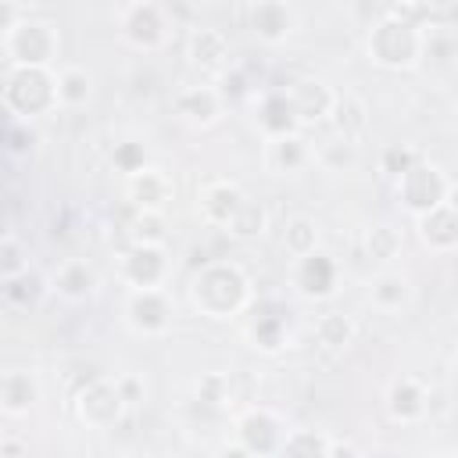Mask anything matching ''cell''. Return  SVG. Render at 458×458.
<instances>
[{
	"label": "cell",
	"mask_w": 458,
	"mask_h": 458,
	"mask_svg": "<svg viewBox=\"0 0 458 458\" xmlns=\"http://www.w3.org/2000/svg\"><path fill=\"white\" fill-rule=\"evenodd\" d=\"M36 147V132L29 129V122H7V154L21 157Z\"/></svg>",
	"instance_id": "60d3db41"
},
{
	"label": "cell",
	"mask_w": 458,
	"mask_h": 458,
	"mask_svg": "<svg viewBox=\"0 0 458 458\" xmlns=\"http://www.w3.org/2000/svg\"><path fill=\"white\" fill-rule=\"evenodd\" d=\"M0 458H29L25 440H21V437H14V433H7V437L0 440Z\"/></svg>",
	"instance_id": "ee69618b"
},
{
	"label": "cell",
	"mask_w": 458,
	"mask_h": 458,
	"mask_svg": "<svg viewBox=\"0 0 458 458\" xmlns=\"http://www.w3.org/2000/svg\"><path fill=\"white\" fill-rule=\"evenodd\" d=\"M433 29H458V4L454 0H433Z\"/></svg>",
	"instance_id": "7bdbcfd3"
},
{
	"label": "cell",
	"mask_w": 458,
	"mask_h": 458,
	"mask_svg": "<svg viewBox=\"0 0 458 458\" xmlns=\"http://www.w3.org/2000/svg\"><path fill=\"white\" fill-rule=\"evenodd\" d=\"M43 397V386L36 379V372L29 369H7L0 376V411L7 419H21L29 415Z\"/></svg>",
	"instance_id": "44dd1931"
},
{
	"label": "cell",
	"mask_w": 458,
	"mask_h": 458,
	"mask_svg": "<svg viewBox=\"0 0 458 458\" xmlns=\"http://www.w3.org/2000/svg\"><path fill=\"white\" fill-rule=\"evenodd\" d=\"M186 297L197 315L225 322V318H240L243 311L254 308V283L243 265H236L229 258H215V261H204L190 276Z\"/></svg>",
	"instance_id": "6da1fadb"
},
{
	"label": "cell",
	"mask_w": 458,
	"mask_h": 458,
	"mask_svg": "<svg viewBox=\"0 0 458 458\" xmlns=\"http://www.w3.org/2000/svg\"><path fill=\"white\" fill-rule=\"evenodd\" d=\"M383 11L415 25V29H422V32L433 29V0H397V4H386Z\"/></svg>",
	"instance_id": "f35d334b"
},
{
	"label": "cell",
	"mask_w": 458,
	"mask_h": 458,
	"mask_svg": "<svg viewBox=\"0 0 458 458\" xmlns=\"http://www.w3.org/2000/svg\"><path fill=\"white\" fill-rule=\"evenodd\" d=\"M369 100L354 89H336V104H333V114H329V132L351 140V143H361L365 132H369Z\"/></svg>",
	"instance_id": "cb8c5ba5"
},
{
	"label": "cell",
	"mask_w": 458,
	"mask_h": 458,
	"mask_svg": "<svg viewBox=\"0 0 458 458\" xmlns=\"http://www.w3.org/2000/svg\"><path fill=\"white\" fill-rule=\"evenodd\" d=\"M451 182L454 179H447V172L440 165L419 157L401 179H394V197H397V204L411 218H422V215H429V211H437V208L447 204Z\"/></svg>",
	"instance_id": "5b68a950"
},
{
	"label": "cell",
	"mask_w": 458,
	"mask_h": 458,
	"mask_svg": "<svg viewBox=\"0 0 458 458\" xmlns=\"http://www.w3.org/2000/svg\"><path fill=\"white\" fill-rule=\"evenodd\" d=\"M419 157H422V154L411 150L408 143H390V147H383V154H379V172H386L390 179H401Z\"/></svg>",
	"instance_id": "ab89813d"
},
{
	"label": "cell",
	"mask_w": 458,
	"mask_h": 458,
	"mask_svg": "<svg viewBox=\"0 0 458 458\" xmlns=\"http://www.w3.org/2000/svg\"><path fill=\"white\" fill-rule=\"evenodd\" d=\"M93 97V75L82 64H61L57 68V100L61 107H82Z\"/></svg>",
	"instance_id": "4dcf8cb0"
},
{
	"label": "cell",
	"mask_w": 458,
	"mask_h": 458,
	"mask_svg": "<svg viewBox=\"0 0 458 458\" xmlns=\"http://www.w3.org/2000/svg\"><path fill=\"white\" fill-rule=\"evenodd\" d=\"M114 383H118V390H122V397H125L129 408H136V404L147 401V383H143V376H136V372H122V376H114Z\"/></svg>",
	"instance_id": "b9f144b4"
},
{
	"label": "cell",
	"mask_w": 458,
	"mask_h": 458,
	"mask_svg": "<svg viewBox=\"0 0 458 458\" xmlns=\"http://www.w3.org/2000/svg\"><path fill=\"white\" fill-rule=\"evenodd\" d=\"M236 444H243L250 454L258 458H279L286 437H290V426L283 422V415H276L272 408H261V404H250L236 415Z\"/></svg>",
	"instance_id": "ba28073f"
},
{
	"label": "cell",
	"mask_w": 458,
	"mask_h": 458,
	"mask_svg": "<svg viewBox=\"0 0 458 458\" xmlns=\"http://www.w3.org/2000/svg\"><path fill=\"white\" fill-rule=\"evenodd\" d=\"M329 440L322 429H290L279 458H329Z\"/></svg>",
	"instance_id": "d590c367"
},
{
	"label": "cell",
	"mask_w": 458,
	"mask_h": 458,
	"mask_svg": "<svg viewBox=\"0 0 458 458\" xmlns=\"http://www.w3.org/2000/svg\"><path fill=\"white\" fill-rule=\"evenodd\" d=\"M422 458H451V454H422Z\"/></svg>",
	"instance_id": "f907efd6"
},
{
	"label": "cell",
	"mask_w": 458,
	"mask_h": 458,
	"mask_svg": "<svg viewBox=\"0 0 458 458\" xmlns=\"http://www.w3.org/2000/svg\"><path fill=\"white\" fill-rule=\"evenodd\" d=\"M243 200H247V193L240 190V182H233V179H208L197 190V215L204 218V225L225 229Z\"/></svg>",
	"instance_id": "5bb4252c"
},
{
	"label": "cell",
	"mask_w": 458,
	"mask_h": 458,
	"mask_svg": "<svg viewBox=\"0 0 458 458\" xmlns=\"http://www.w3.org/2000/svg\"><path fill=\"white\" fill-rule=\"evenodd\" d=\"M32 265H29V250L21 247V240L7 229L4 236H0V279H14V276H21V272H29Z\"/></svg>",
	"instance_id": "74e56055"
},
{
	"label": "cell",
	"mask_w": 458,
	"mask_h": 458,
	"mask_svg": "<svg viewBox=\"0 0 458 458\" xmlns=\"http://www.w3.org/2000/svg\"><path fill=\"white\" fill-rule=\"evenodd\" d=\"M383 404H386V415H390L394 422L415 426V422H422L426 411H429V386H426L419 376H397V379H390Z\"/></svg>",
	"instance_id": "e0dca14e"
},
{
	"label": "cell",
	"mask_w": 458,
	"mask_h": 458,
	"mask_svg": "<svg viewBox=\"0 0 458 458\" xmlns=\"http://www.w3.org/2000/svg\"><path fill=\"white\" fill-rule=\"evenodd\" d=\"M118 458H154L150 451H140V447H129V451H122Z\"/></svg>",
	"instance_id": "c3c4849f"
},
{
	"label": "cell",
	"mask_w": 458,
	"mask_h": 458,
	"mask_svg": "<svg viewBox=\"0 0 458 458\" xmlns=\"http://www.w3.org/2000/svg\"><path fill=\"white\" fill-rule=\"evenodd\" d=\"M172 11L165 4H154V0H136V4H125L122 14H118V29H122V39L143 54H154L168 43V32H172Z\"/></svg>",
	"instance_id": "8992f818"
},
{
	"label": "cell",
	"mask_w": 458,
	"mask_h": 458,
	"mask_svg": "<svg viewBox=\"0 0 458 458\" xmlns=\"http://www.w3.org/2000/svg\"><path fill=\"white\" fill-rule=\"evenodd\" d=\"M329 458H365L354 440H329Z\"/></svg>",
	"instance_id": "f6af8a7d"
},
{
	"label": "cell",
	"mask_w": 458,
	"mask_h": 458,
	"mask_svg": "<svg viewBox=\"0 0 458 458\" xmlns=\"http://www.w3.org/2000/svg\"><path fill=\"white\" fill-rule=\"evenodd\" d=\"M125 236H129V247H165L168 218L157 215V211H132Z\"/></svg>",
	"instance_id": "836d02e7"
},
{
	"label": "cell",
	"mask_w": 458,
	"mask_h": 458,
	"mask_svg": "<svg viewBox=\"0 0 458 458\" xmlns=\"http://www.w3.org/2000/svg\"><path fill=\"white\" fill-rule=\"evenodd\" d=\"M401 247H404V236H401V229L390 225V222H376V225L365 233V254H369L372 261H379V265H390V261L401 254Z\"/></svg>",
	"instance_id": "e575fe53"
},
{
	"label": "cell",
	"mask_w": 458,
	"mask_h": 458,
	"mask_svg": "<svg viewBox=\"0 0 458 458\" xmlns=\"http://www.w3.org/2000/svg\"><path fill=\"white\" fill-rule=\"evenodd\" d=\"M97 286H100V272H97V265H93L89 258H64V261L50 272V290H54L61 301H68V304L89 301V297L97 293Z\"/></svg>",
	"instance_id": "d6986e66"
},
{
	"label": "cell",
	"mask_w": 458,
	"mask_h": 458,
	"mask_svg": "<svg viewBox=\"0 0 458 458\" xmlns=\"http://www.w3.org/2000/svg\"><path fill=\"white\" fill-rule=\"evenodd\" d=\"M125 200H129L132 211H157V215H165L168 204L175 200V182H172L168 172L150 165V168L136 172L132 179H125Z\"/></svg>",
	"instance_id": "2e32d148"
},
{
	"label": "cell",
	"mask_w": 458,
	"mask_h": 458,
	"mask_svg": "<svg viewBox=\"0 0 458 458\" xmlns=\"http://www.w3.org/2000/svg\"><path fill=\"white\" fill-rule=\"evenodd\" d=\"M218 458H258V454H250L243 444H236V440H233V444H225V447L218 451Z\"/></svg>",
	"instance_id": "bcb514c9"
},
{
	"label": "cell",
	"mask_w": 458,
	"mask_h": 458,
	"mask_svg": "<svg viewBox=\"0 0 458 458\" xmlns=\"http://www.w3.org/2000/svg\"><path fill=\"white\" fill-rule=\"evenodd\" d=\"M4 61L7 64H25V68H54L61 57V32L47 18L25 14L4 39H0Z\"/></svg>",
	"instance_id": "277c9868"
},
{
	"label": "cell",
	"mask_w": 458,
	"mask_h": 458,
	"mask_svg": "<svg viewBox=\"0 0 458 458\" xmlns=\"http://www.w3.org/2000/svg\"><path fill=\"white\" fill-rule=\"evenodd\" d=\"M72 408H75V419L86 426V429H111L122 422V415L129 411L122 390L114 379L107 376H93L89 383H82L72 397Z\"/></svg>",
	"instance_id": "52a82bcc"
},
{
	"label": "cell",
	"mask_w": 458,
	"mask_h": 458,
	"mask_svg": "<svg viewBox=\"0 0 458 458\" xmlns=\"http://www.w3.org/2000/svg\"><path fill=\"white\" fill-rule=\"evenodd\" d=\"M265 229H268V208H265L261 200H254V197H247V200L240 204V211L233 215V222L225 225V233H229L233 240H240V243L261 240Z\"/></svg>",
	"instance_id": "1f68e13d"
},
{
	"label": "cell",
	"mask_w": 458,
	"mask_h": 458,
	"mask_svg": "<svg viewBox=\"0 0 458 458\" xmlns=\"http://www.w3.org/2000/svg\"><path fill=\"white\" fill-rule=\"evenodd\" d=\"M175 114L190 125V129H211L222 122L225 114V97L218 86L211 82H197L175 93Z\"/></svg>",
	"instance_id": "7c38bea8"
},
{
	"label": "cell",
	"mask_w": 458,
	"mask_h": 458,
	"mask_svg": "<svg viewBox=\"0 0 458 458\" xmlns=\"http://www.w3.org/2000/svg\"><path fill=\"white\" fill-rule=\"evenodd\" d=\"M365 57L383 72H411L426 57V32L379 11L365 29Z\"/></svg>",
	"instance_id": "3957f363"
},
{
	"label": "cell",
	"mask_w": 458,
	"mask_h": 458,
	"mask_svg": "<svg viewBox=\"0 0 458 458\" xmlns=\"http://www.w3.org/2000/svg\"><path fill=\"white\" fill-rule=\"evenodd\" d=\"M236 401H240L236 397V372H204L197 379V404L215 408V411H225Z\"/></svg>",
	"instance_id": "f546056e"
},
{
	"label": "cell",
	"mask_w": 458,
	"mask_h": 458,
	"mask_svg": "<svg viewBox=\"0 0 458 458\" xmlns=\"http://www.w3.org/2000/svg\"><path fill=\"white\" fill-rule=\"evenodd\" d=\"M315 165L322 172H351L358 165V143L329 132V136L315 140Z\"/></svg>",
	"instance_id": "f1b7e54d"
},
{
	"label": "cell",
	"mask_w": 458,
	"mask_h": 458,
	"mask_svg": "<svg viewBox=\"0 0 458 458\" xmlns=\"http://www.w3.org/2000/svg\"><path fill=\"white\" fill-rule=\"evenodd\" d=\"M279 243H283V250H286L290 261L308 258L311 250H318V222H315L311 215H290V218L283 222Z\"/></svg>",
	"instance_id": "83f0119b"
},
{
	"label": "cell",
	"mask_w": 458,
	"mask_h": 458,
	"mask_svg": "<svg viewBox=\"0 0 458 458\" xmlns=\"http://www.w3.org/2000/svg\"><path fill=\"white\" fill-rule=\"evenodd\" d=\"M454 397H458V365H454Z\"/></svg>",
	"instance_id": "681fc988"
},
{
	"label": "cell",
	"mask_w": 458,
	"mask_h": 458,
	"mask_svg": "<svg viewBox=\"0 0 458 458\" xmlns=\"http://www.w3.org/2000/svg\"><path fill=\"white\" fill-rule=\"evenodd\" d=\"M122 283L129 290H154L168 283V254L165 247H129L122 254Z\"/></svg>",
	"instance_id": "ac0fdd59"
},
{
	"label": "cell",
	"mask_w": 458,
	"mask_h": 458,
	"mask_svg": "<svg viewBox=\"0 0 458 458\" xmlns=\"http://www.w3.org/2000/svg\"><path fill=\"white\" fill-rule=\"evenodd\" d=\"M290 283L304 301H329L340 290V265L333 254H326L322 247L311 250L308 258H297L290 268Z\"/></svg>",
	"instance_id": "30bf717a"
},
{
	"label": "cell",
	"mask_w": 458,
	"mask_h": 458,
	"mask_svg": "<svg viewBox=\"0 0 458 458\" xmlns=\"http://www.w3.org/2000/svg\"><path fill=\"white\" fill-rule=\"evenodd\" d=\"M379 458H390V454H379Z\"/></svg>",
	"instance_id": "f5cc1de1"
},
{
	"label": "cell",
	"mask_w": 458,
	"mask_h": 458,
	"mask_svg": "<svg viewBox=\"0 0 458 458\" xmlns=\"http://www.w3.org/2000/svg\"><path fill=\"white\" fill-rule=\"evenodd\" d=\"M447 208L458 215V182H451V193H447Z\"/></svg>",
	"instance_id": "7dc6e473"
},
{
	"label": "cell",
	"mask_w": 458,
	"mask_h": 458,
	"mask_svg": "<svg viewBox=\"0 0 458 458\" xmlns=\"http://www.w3.org/2000/svg\"><path fill=\"white\" fill-rule=\"evenodd\" d=\"M4 301L11 304V308H18V311H32V308H39V301L50 293V279L39 272V268H29V272H21V276H14V279H4Z\"/></svg>",
	"instance_id": "4316f807"
},
{
	"label": "cell",
	"mask_w": 458,
	"mask_h": 458,
	"mask_svg": "<svg viewBox=\"0 0 458 458\" xmlns=\"http://www.w3.org/2000/svg\"><path fill=\"white\" fill-rule=\"evenodd\" d=\"M122 318L136 336H165L175 318V304L165 286L154 290H129L122 304Z\"/></svg>",
	"instance_id": "9c48e42d"
},
{
	"label": "cell",
	"mask_w": 458,
	"mask_h": 458,
	"mask_svg": "<svg viewBox=\"0 0 458 458\" xmlns=\"http://www.w3.org/2000/svg\"><path fill=\"white\" fill-rule=\"evenodd\" d=\"M0 104L11 114V122H32V118L54 114L61 107V100H57V68L4 64Z\"/></svg>",
	"instance_id": "7a4b0ae2"
},
{
	"label": "cell",
	"mask_w": 458,
	"mask_h": 458,
	"mask_svg": "<svg viewBox=\"0 0 458 458\" xmlns=\"http://www.w3.org/2000/svg\"><path fill=\"white\" fill-rule=\"evenodd\" d=\"M286 93H290V104H293V111H297V122H301V129L329 122V114H333V104H336V89H333L326 79H318V75H304V79H293Z\"/></svg>",
	"instance_id": "8fae6325"
},
{
	"label": "cell",
	"mask_w": 458,
	"mask_h": 458,
	"mask_svg": "<svg viewBox=\"0 0 458 458\" xmlns=\"http://www.w3.org/2000/svg\"><path fill=\"white\" fill-rule=\"evenodd\" d=\"M354 333H358V326H354V318L344 315V311H326V315H318V322H315V340H318V347H326V351H347L351 340H354Z\"/></svg>",
	"instance_id": "d6a6232c"
},
{
	"label": "cell",
	"mask_w": 458,
	"mask_h": 458,
	"mask_svg": "<svg viewBox=\"0 0 458 458\" xmlns=\"http://www.w3.org/2000/svg\"><path fill=\"white\" fill-rule=\"evenodd\" d=\"M415 229H419V240L426 250H433V254H454L458 250V215L447 204L415 218Z\"/></svg>",
	"instance_id": "484cf974"
},
{
	"label": "cell",
	"mask_w": 458,
	"mask_h": 458,
	"mask_svg": "<svg viewBox=\"0 0 458 458\" xmlns=\"http://www.w3.org/2000/svg\"><path fill=\"white\" fill-rule=\"evenodd\" d=\"M369 301H372L376 311L397 315V311H404V308L415 301V286H411V279H408L404 272L383 268V272H376L372 283H369Z\"/></svg>",
	"instance_id": "d4e9b609"
},
{
	"label": "cell",
	"mask_w": 458,
	"mask_h": 458,
	"mask_svg": "<svg viewBox=\"0 0 458 458\" xmlns=\"http://www.w3.org/2000/svg\"><path fill=\"white\" fill-rule=\"evenodd\" d=\"M186 57L200 72H225L229 64V36L211 25H193L186 36Z\"/></svg>",
	"instance_id": "7402d4cb"
},
{
	"label": "cell",
	"mask_w": 458,
	"mask_h": 458,
	"mask_svg": "<svg viewBox=\"0 0 458 458\" xmlns=\"http://www.w3.org/2000/svg\"><path fill=\"white\" fill-rule=\"evenodd\" d=\"M454 93H458V79H454Z\"/></svg>",
	"instance_id": "816d5d0a"
},
{
	"label": "cell",
	"mask_w": 458,
	"mask_h": 458,
	"mask_svg": "<svg viewBox=\"0 0 458 458\" xmlns=\"http://www.w3.org/2000/svg\"><path fill=\"white\" fill-rule=\"evenodd\" d=\"M111 165H114V172H122L125 179H132L136 172L150 168V161H147V147H143L140 140H118L114 150H111Z\"/></svg>",
	"instance_id": "8d00e7d4"
},
{
	"label": "cell",
	"mask_w": 458,
	"mask_h": 458,
	"mask_svg": "<svg viewBox=\"0 0 458 458\" xmlns=\"http://www.w3.org/2000/svg\"><path fill=\"white\" fill-rule=\"evenodd\" d=\"M247 344L258 354H279L290 344V326H286V311L279 304H258L250 322L243 326Z\"/></svg>",
	"instance_id": "ffe728a7"
},
{
	"label": "cell",
	"mask_w": 458,
	"mask_h": 458,
	"mask_svg": "<svg viewBox=\"0 0 458 458\" xmlns=\"http://www.w3.org/2000/svg\"><path fill=\"white\" fill-rule=\"evenodd\" d=\"M261 161H265V172H272V175H297L308 165H315V143L304 132L272 136V140H265Z\"/></svg>",
	"instance_id": "9a60e30c"
},
{
	"label": "cell",
	"mask_w": 458,
	"mask_h": 458,
	"mask_svg": "<svg viewBox=\"0 0 458 458\" xmlns=\"http://www.w3.org/2000/svg\"><path fill=\"white\" fill-rule=\"evenodd\" d=\"M247 25L261 43L276 47L297 32V11L286 0H254L247 7Z\"/></svg>",
	"instance_id": "4fadbf2b"
},
{
	"label": "cell",
	"mask_w": 458,
	"mask_h": 458,
	"mask_svg": "<svg viewBox=\"0 0 458 458\" xmlns=\"http://www.w3.org/2000/svg\"><path fill=\"white\" fill-rule=\"evenodd\" d=\"M254 122L261 129L265 140L272 136H290V132H301V122H297V111L290 104V93L286 89H265L258 107H254Z\"/></svg>",
	"instance_id": "603a6c76"
}]
</instances>
